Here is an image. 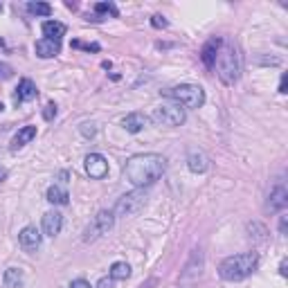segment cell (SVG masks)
I'll list each match as a JSON object with an SVG mask.
<instances>
[{
  "label": "cell",
  "instance_id": "6da1fadb",
  "mask_svg": "<svg viewBox=\"0 0 288 288\" xmlns=\"http://www.w3.org/2000/svg\"><path fill=\"white\" fill-rule=\"evenodd\" d=\"M165 169H167V160L160 153H138L126 160L124 176L133 187L144 189V187L153 185L165 174Z\"/></svg>",
  "mask_w": 288,
  "mask_h": 288
},
{
  "label": "cell",
  "instance_id": "7a4b0ae2",
  "mask_svg": "<svg viewBox=\"0 0 288 288\" xmlns=\"http://www.w3.org/2000/svg\"><path fill=\"white\" fill-rule=\"evenodd\" d=\"M259 266V254L257 252H243V254H234L221 261L218 266V275L225 281H239L245 279L248 275H252Z\"/></svg>",
  "mask_w": 288,
  "mask_h": 288
},
{
  "label": "cell",
  "instance_id": "3957f363",
  "mask_svg": "<svg viewBox=\"0 0 288 288\" xmlns=\"http://www.w3.org/2000/svg\"><path fill=\"white\" fill-rule=\"evenodd\" d=\"M214 68L218 72V79H221L225 86H232L237 83L239 75H241V61H239V52L232 43H221L216 54V61H214Z\"/></svg>",
  "mask_w": 288,
  "mask_h": 288
},
{
  "label": "cell",
  "instance_id": "277c9868",
  "mask_svg": "<svg viewBox=\"0 0 288 288\" xmlns=\"http://www.w3.org/2000/svg\"><path fill=\"white\" fill-rule=\"evenodd\" d=\"M165 95L185 108H201L203 104H205V90H203L201 86H191V83L174 86V88H169Z\"/></svg>",
  "mask_w": 288,
  "mask_h": 288
},
{
  "label": "cell",
  "instance_id": "5b68a950",
  "mask_svg": "<svg viewBox=\"0 0 288 288\" xmlns=\"http://www.w3.org/2000/svg\"><path fill=\"white\" fill-rule=\"evenodd\" d=\"M146 205V191L144 189H133L124 194L115 205V214L117 216H135L138 212H142Z\"/></svg>",
  "mask_w": 288,
  "mask_h": 288
},
{
  "label": "cell",
  "instance_id": "8992f818",
  "mask_svg": "<svg viewBox=\"0 0 288 288\" xmlns=\"http://www.w3.org/2000/svg\"><path fill=\"white\" fill-rule=\"evenodd\" d=\"M153 119L158 124H165V126H180L185 122V108L176 102L162 104L153 111Z\"/></svg>",
  "mask_w": 288,
  "mask_h": 288
},
{
  "label": "cell",
  "instance_id": "52a82bcc",
  "mask_svg": "<svg viewBox=\"0 0 288 288\" xmlns=\"http://www.w3.org/2000/svg\"><path fill=\"white\" fill-rule=\"evenodd\" d=\"M113 223H115V214L108 212V209H102V212H99L97 216L90 221V225L86 228V232H83V241L99 239L102 234H106L108 230L113 228Z\"/></svg>",
  "mask_w": 288,
  "mask_h": 288
},
{
  "label": "cell",
  "instance_id": "ba28073f",
  "mask_svg": "<svg viewBox=\"0 0 288 288\" xmlns=\"http://www.w3.org/2000/svg\"><path fill=\"white\" fill-rule=\"evenodd\" d=\"M86 174L90 178H95V180L104 178L108 174V160L102 153H90L86 158Z\"/></svg>",
  "mask_w": 288,
  "mask_h": 288
},
{
  "label": "cell",
  "instance_id": "9c48e42d",
  "mask_svg": "<svg viewBox=\"0 0 288 288\" xmlns=\"http://www.w3.org/2000/svg\"><path fill=\"white\" fill-rule=\"evenodd\" d=\"M18 243L25 252H36L41 245V232L34 228V225H27V228L20 230L18 234Z\"/></svg>",
  "mask_w": 288,
  "mask_h": 288
},
{
  "label": "cell",
  "instance_id": "30bf717a",
  "mask_svg": "<svg viewBox=\"0 0 288 288\" xmlns=\"http://www.w3.org/2000/svg\"><path fill=\"white\" fill-rule=\"evenodd\" d=\"M61 228H63V214L56 212V209H52L43 216V232L48 234V237H56V234L61 232Z\"/></svg>",
  "mask_w": 288,
  "mask_h": 288
},
{
  "label": "cell",
  "instance_id": "8fae6325",
  "mask_svg": "<svg viewBox=\"0 0 288 288\" xmlns=\"http://www.w3.org/2000/svg\"><path fill=\"white\" fill-rule=\"evenodd\" d=\"M286 205H288V191H286V187L284 185H277L275 189L270 191L266 207H268L270 212H281Z\"/></svg>",
  "mask_w": 288,
  "mask_h": 288
},
{
  "label": "cell",
  "instance_id": "7c38bea8",
  "mask_svg": "<svg viewBox=\"0 0 288 288\" xmlns=\"http://www.w3.org/2000/svg\"><path fill=\"white\" fill-rule=\"evenodd\" d=\"M39 95V90H36V83L32 79H20L18 88H16V97H14V102L20 104V102H29V99H34Z\"/></svg>",
  "mask_w": 288,
  "mask_h": 288
},
{
  "label": "cell",
  "instance_id": "4fadbf2b",
  "mask_svg": "<svg viewBox=\"0 0 288 288\" xmlns=\"http://www.w3.org/2000/svg\"><path fill=\"white\" fill-rule=\"evenodd\" d=\"M223 39H212L203 45V52H201V59L207 68H214V61H216V54H218V48H221Z\"/></svg>",
  "mask_w": 288,
  "mask_h": 288
},
{
  "label": "cell",
  "instance_id": "5bb4252c",
  "mask_svg": "<svg viewBox=\"0 0 288 288\" xmlns=\"http://www.w3.org/2000/svg\"><path fill=\"white\" fill-rule=\"evenodd\" d=\"M59 52H61V43H56V41H50V39L36 41V54H39L41 59H52V56H56Z\"/></svg>",
  "mask_w": 288,
  "mask_h": 288
},
{
  "label": "cell",
  "instance_id": "9a60e30c",
  "mask_svg": "<svg viewBox=\"0 0 288 288\" xmlns=\"http://www.w3.org/2000/svg\"><path fill=\"white\" fill-rule=\"evenodd\" d=\"M146 115H142V113H131V115H126V117L122 119V126L129 131V133H140L144 126H146Z\"/></svg>",
  "mask_w": 288,
  "mask_h": 288
},
{
  "label": "cell",
  "instance_id": "2e32d148",
  "mask_svg": "<svg viewBox=\"0 0 288 288\" xmlns=\"http://www.w3.org/2000/svg\"><path fill=\"white\" fill-rule=\"evenodd\" d=\"M34 138H36V126H23L16 135H14V140H12V151H18L20 146L29 144Z\"/></svg>",
  "mask_w": 288,
  "mask_h": 288
},
{
  "label": "cell",
  "instance_id": "e0dca14e",
  "mask_svg": "<svg viewBox=\"0 0 288 288\" xmlns=\"http://www.w3.org/2000/svg\"><path fill=\"white\" fill-rule=\"evenodd\" d=\"M187 167H189L194 174H203V171H207L209 160H207L205 153H201V151H191L189 158H187Z\"/></svg>",
  "mask_w": 288,
  "mask_h": 288
},
{
  "label": "cell",
  "instance_id": "ac0fdd59",
  "mask_svg": "<svg viewBox=\"0 0 288 288\" xmlns=\"http://www.w3.org/2000/svg\"><path fill=\"white\" fill-rule=\"evenodd\" d=\"M43 34H45V39L56 41V43H59L61 36L66 34V25L59 23V20H45V23H43Z\"/></svg>",
  "mask_w": 288,
  "mask_h": 288
},
{
  "label": "cell",
  "instance_id": "d6986e66",
  "mask_svg": "<svg viewBox=\"0 0 288 288\" xmlns=\"http://www.w3.org/2000/svg\"><path fill=\"white\" fill-rule=\"evenodd\" d=\"M48 201L52 203V205H68L70 196H68V191L63 189V187L52 185L50 189H48Z\"/></svg>",
  "mask_w": 288,
  "mask_h": 288
},
{
  "label": "cell",
  "instance_id": "ffe728a7",
  "mask_svg": "<svg viewBox=\"0 0 288 288\" xmlns=\"http://www.w3.org/2000/svg\"><path fill=\"white\" fill-rule=\"evenodd\" d=\"M5 288H23V270L18 268L5 270Z\"/></svg>",
  "mask_w": 288,
  "mask_h": 288
},
{
  "label": "cell",
  "instance_id": "44dd1931",
  "mask_svg": "<svg viewBox=\"0 0 288 288\" xmlns=\"http://www.w3.org/2000/svg\"><path fill=\"white\" fill-rule=\"evenodd\" d=\"M111 277L113 279H129L131 277L129 264H124V261H115V264L111 266Z\"/></svg>",
  "mask_w": 288,
  "mask_h": 288
},
{
  "label": "cell",
  "instance_id": "7402d4cb",
  "mask_svg": "<svg viewBox=\"0 0 288 288\" xmlns=\"http://www.w3.org/2000/svg\"><path fill=\"white\" fill-rule=\"evenodd\" d=\"M27 12L29 14H36V16H50L52 7H50L48 3H29L27 5Z\"/></svg>",
  "mask_w": 288,
  "mask_h": 288
},
{
  "label": "cell",
  "instance_id": "603a6c76",
  "mask_svg": "<svg viewBox=\"0 0 288 288\" xmlns=\"http://www.w3.org/2000/svg\"><path fill=\"white\" fill-rule=\"evenodd\" d=\"M95 12L97 14H111V16H119L117 7H115L113 3H97L95 5Z\"/></svg>",
  "mask_w": 288,
  "mask_h": 288
},
{
  "label": "cell",
  "instance_id": "cb8c5ba5",
  "mask_svg": "<svg viewBox=\"0 0 288 288\" xmlns=\"http://www.w3.org/2000/svg\"><path fill=\"white\" fill-rule=\"evenodd\" d=\"M14 75V70H12V66H7V63H0V81L3 79H9V77Z\"/></svg>",
  "mask_w": 288,
  "mask_h": 288
},
{
  "label": "cell",
  "instance_id": "d4e9b609",
  "mask_svg": "<svg viewBox=\"0 0 288 288\" xmlns=\"http://www.w3.org/2000/svg\"><path fill=\"white\" fill-rule=\"evenodd\" d=\"M72 48H83V50H88V52H99V45L97 43L83 45V43H79V41H72Z\"/></svg>",
  "mask_w": 288,
  "mask_h": 288
},
{
  "label": "cell",
  "instance_id": "484cf974",
  "mask_svg": "<svg viewBox=\"0 0 288 288\" xmlns=\"http://www.w3.org/2000/svg\"><path fill=\"white\" fill-rule=\"evenodd\" d=\"M81 133L86 135V138H92V135L97 133V129H95V124H81Z\"/></svg>",
  "mask_w": 288,
  "mask_h": 288
},
{
  "label": "cell",
  "instance_id": "4316f807",
  "mask_svg": "<svg viewBox=\"0 0 288 288\" xmlns=\"http://www.w3.org/2000/svg\"><path fill=\"white\" fill-rule=\"evenodd\" d=\"M54 115H56V106H54V104H48V106H45V111H43V117L50 122V119H54Z\"/></svg>",
  "mask_w": 288,
  "mask_h": 288
},
{
  "label": "cell",
  "instance_id": "83f0119b",
  "mask_svg": "<svg viewBox=\"0 0 288 288\" xmlns=\"http://www.w3.org/2000/svg\"><path fill=\"white\" fill-rule=\"evenodd\" d=\"M151 25L160 29V27H167V20L162 18V16H153V18H151Z\"/></svg>",
  "mask_w": 288,
  "mask_h": 288
},
{
  "label": "cell",
  "instance_id": "f1b7e54d",
  "mask_svg": "<svg viewBox=\"0 0 288 288\" xmlns=\"http://www.w3.org/2000/svg\"><path fill=\"white\" fill-rule=\"evenodd\" d=\"M70 288H90V284H88L86 279H75V281L70 284Z\"/></svg>",
  "mask_w": 288,
  "mask_h": 288
},
{
  "label": "cell",
  "instance_id": "f546056e",
  "mask_svg": "<svg viewBox=\"0 0 288 288\" xmlns=\"http://www.w3.org/2000/svg\"><path fill=\"white\" fill-rule=\"evenodd\" d=\"M113 286H115V279H113V277H108V279L104 277V279L99 281V288H113Z\"/></svg>",
  "mask_w": 288,
  "mask_h": 288
},
{
  "label": "cell",
  "instance_id": "4dcf8cb0",
  "mask_svg": "<svg viewBox=\"0 0 288 288\" xmlns=\"http://www.w3.org/2000/svg\"><path fill=\"white\" fill-rule=\"evenodd\" d=\"M279 232L286 234V216H281V223H279Z\"/></svg>",
  "mask_w": 288,
  "mask_h": 288
},
{
  "label": "cell",
  "instance_id": "1f68e13d",
  "mask_svg": "<svg viewBox=\"0 0 288 288\" xmlns=\"http://www.w3.org/2000/svg\"><path fill=\"white\" fill-rule=\"evenodd\" d=\"M279 92H286V75L281 77V81H279Z\"/></svg>",
  "mask_w": 288,
  "mask_h": 288
},
{
  "label": "cell",
  "instance_id": "d6a6232c",
  "mask_svg": "<svg viewBox=\"0 0 288 288\" xmlns=\"http://www.w3.org/2000/svg\"><path fill=\"white\" fill-rule=\"evenodd\" d=\"M279 272H281V275H288V270H286V261H281V266H279Z\"/></svg>",
  "mask_w": 288,
  "mask_h": 288
},
{
  "label": "cell",
  "instance_id": "836d02e7",
  "mask_svg": "<svg viewBox=\"0 0 288 288\" xmlns=\"http://www.w3.org/2000/svg\"><path fill=\"white\" fill-rule=\"evenodd\" d=\"M5 176H7V174H5V169L0 167V180H5Z\"/></svg>",
  "mask_w": 288,
  "mask_h": 288
},
{
  "label": "cell",
  "instance_id": "e575fe53",
  "mask_svg": "<svg viewBox=\"0 0 288 288\" xmlns=\"http://www.w3.org/2000/svg\"><path fill=\"white\" fill-rule=\"evenodd\" d=\"M3 108H5V106H3V104H0V111H3Z\"/></svg>",
  "mask_w": 288,
  "mask_h": 288
},
{
  "label": "cell",
  "instance_id": "d590c367",
  "mask_svg": "<svg viewBox=\"0 0 288 288\" xmlns=\"http://www.w3.org/2000/svg\"><path fill=\"white\" fill-rule=\"evenodd\" d=\"M0 12H3V5H0Z\"/></svg>",
  "mask_w": 288,
  "mask_h": 288
}]
</instances>
